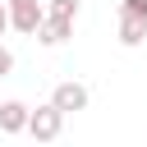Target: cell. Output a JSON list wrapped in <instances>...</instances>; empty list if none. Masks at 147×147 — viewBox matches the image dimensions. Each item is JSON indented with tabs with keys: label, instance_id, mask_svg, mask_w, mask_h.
I'll list each match as a JSON object with an SVG mask.
<instances>
[{
	"label": "cell",
	"instance_id": "8",
	"mask_svg": "<svg viewBox=\"0 0 147 147\" xmlns=\"http://www.w3.org/2000/svg\"><path fill=\"white\" fill-rule=\"evenodd\" d=\"M119 14H138V18H147V0H119Z\"/></svg>",
	"mask_w": 147,
	"mask_h": 147
},
{
	"label": "cell",
	"instance_id": "3",
	"mask_svg": "<svg viewBox=\"0 0 147 147\" xmlns=\"http://www.w3.org/2000/svg\"><path fill=\"white\" fill-rule=\"evenodd\" d=\"M51 101H55L64 115H74V110H87V101H92V96H87V87H83V83H74V78H69V83H55Z\"/></svg>",
	"mask_w": 147,
	"mask_h": 147
},
{
	"label": "cell",
	"instance_id": "6",
	"mask_svg": "<svg viewBox=\"0 0 147 147\" xmlns=\"http://www.w3.org/2000/svg\"><path fill=\"white\" fill-rule=\"evenodd\" d=\"M142 37H147V18L119 14V46H142Z\"/></svg>",
	"mask_w": 147,
	"mask_h": 147
},
{
	"label": "cell",
	"instance_id": "1",
	"mask_svg": "<svg viewBox=\"0 0 147 147\" xmlns=\"http://www.w3.org/2000/svg\"><path fill=\"white\" fill-rule=\"evenodd\" d=\"M60 129H64V110H60L55 101L37 106V110H32V119H28V133H32L37 142H55V138H60Z\"/></svg>",
	"mask_w": 147,
	"mask_h": 147
},
{
	"label": "cell",
	"instance_id": "9",
	"mask_svg": "<svg viewBox=\"0 0 147 147\" xmlns=\"http://www.w3.org/2000/svg\"><path fill=\"white\" fill-rule=\"evenodd\" d=\"M5 74H14V51H9V46H0V78H5Z\"/></svg>",
	"mask_w": 147,
	"mask_h": 147
},
{
	"label": "cell",
	"instance_id": "10",
	"mask_svg": "<svg viewBox=\"0 0 147 147\" xmlns=\"http://www.w3.org/2000/svg\"><path fill=\"white\" fill-rule=\"evenodd\" d=\"M9 28H14V23H9V0H0V37H5Z\"/></svg>",
	"mask_w": 147,
	"mask_h": 147
},
{
	"label": "cell",
	"instance_id": "4",
	"mask_svg": "<svg viewBox=\"0 0 147 147\" xmlns=\"http://www.w3.org/2000/svg\"><path fill=\"white\" fill-rule=\"evenodd\" d=\"M28 119H32V106L23 101H0V133H28Z\"/></svg>",
	"mask_w": 147,
	"mask_h": 147
},
{
	"label": "cell",
	"instance_id": "2",
	"mask_svg": "<svg viewBox=\"0 0 147 147\" xmlns=\"http://www.w3.org/2000/svg\"><path fill=\"white\" fill-rule=\"evenodd\" d=\"M9 23H14V32L37 37V28L46 23V5L41 0H9Z\"/></svg>",
	"mask_w": 147,
	"mask_h": 147
},
{
	"label": "cell",
	"instance_id": "5",
	"mask_svg": "<svg viewBox=\"0 0 147 147\" xmlns=\"http://www.w3.org/2000/svg\"><path fill=\"white\" fill-rule=\"evenodd\" d=\"M69 32H74V23L51 18V14H46V23L37 28V41H41V46H64V41H69Z\"/></svg>",
	"mask_w": 147,
	"mask_h": 147
},
{
	"label": "cell",
	"instance_id": "7",
	"mask_svg": "<svg viewBox=\"0 0 147 147\" xmlns=\"http://www.w3.org/2000/svg\"><path fill=\"white\" fill-rule=\"evenodd\" d=\"M46 14H51V18L74 23V18H78V0H51V5H46Z\"/></svg>",
	"mask_w": 147,
	"mask_h": 147
}]
</instances>
